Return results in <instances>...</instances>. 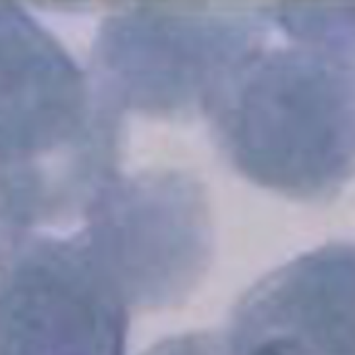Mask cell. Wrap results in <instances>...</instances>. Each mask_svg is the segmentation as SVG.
Masks as SVG:
<instances>
[{"label":"cell","instance_id":"obj_2","mask_svg":"<svg viewBox=\"0 0 355 355\" xmlns=\"http://www.w3.org/2000/svg\"><path fill=\"white\" fill-rule=\"evenodd\" d=\"M119 112L67 50L0 4V173L75 210L114 177Z\"/></svg>","mask_w":355,"mask_h":355},{"label":"cell","instance_id":"obj_7","mask_svg":"<svg viewBox=\"0 0 355 355\" xmlns=\"http://www.w3.org/2000/svg\"><path fill=\"white\" fill-rule=\"evenodd\" d=\"M146 355H231L225 335L193 333L166 339L154 345Z\"/></svg>","mask_w":355,"mask_h":355},{"label":"cell","instance_id":"obj_6","mask_svg":"<svg viewBox=\"0 0 355 355\" xmlns=\"http://www.w3.org/2000/svg\"><path fill=\"white\" fill-rule=\"evenodd\" d=\"M354 250L318 248L262 279L225 335L231 355H354Z\"/></svg>","mask_w":355,"mask_h":355},{"label":"cell","instance_id":"obj_4","mask_svg":"<svg viewBox=\"0 0 355 355\" xmlns=\"http://www.w3.org/2000/svg\"><path fill=\"white\" fill-rule=\"evenodd\" d=\"M79 231L127 306L160 308L185 297L210 254L202 189L179 175L112 177Z\"/></svg>","mask_w":355,"mask_h":355},{"label":"cell","instance_id":"obj_1","mask_svg":"<svg viewBox=\"0 0 355 355\" xmlns=\"http://www.w3.org/2000/svg\"><path fill=\"white\" fill-rule=\"evenodd\" d=\"M262 40L214 92L206 112L233 166L285 196H335L354 171V44Z\"/></svg>","mask_w":355,"mask_h":355},{"label":"cell","instance_id":"obj_3","mask_svg":"<svg viewBox=\"0 0 355 355\" xmlns=\"http://www.w3.org/2000/svg\"><path fill=\"white\" fill-rule=\"evenodd\" d=\"M268 25L210 6L135 4L104 21L94 48L98 96L116 112H206L231 69Z\"/></svg>","mask_w":355,"mask_h":355},{"label":"cell","instance_id":"obj_5","mask_svg":"<svg viewBox=\"0 0 355 355\" xmlns=\"http://www.w3.org/2000/svg\"><path fill=\"white\" fill-rule=\"evenodd\" d=\"M129 306L75 237H31L0 268V355H125Z\"/></svg>","mask_w":355,"mask_h":355}]
</instances>
